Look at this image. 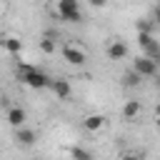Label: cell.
Returning a JSON list of instances; mask_svg holds the SVG:
<instances>
[{
	"label": "cell",
	"instance_id": "6da1fadb",
	"mask_svg": "<svg viewBox=\"0 0 160 160\" xmlns=\"http://www.w3.org/2000/svg\"><path fill=\"white\" fill-rule=\"evenodd\" d=\"M18 78H20L22 85H28V88H32V90H45V88H50V82H52L45 70L35 68V65H28V62H20V65H18Z\"/></svg>",
	"mask_w": 160,
	"mask_h": 160
},
{
	"label": "cell",
	"instance_id": "7a4b0ae2",
	"mask_svg": "<svg viewBox=\"0 0 160 160\" xmlns=\"http://www.w3.org/2000/svg\"><path fill=\"white\" fill-rule=\"evenodd\" d=\"M55 10H58L60 20H65V22H80V20H82L80 2H78V0H58Z\"/></svg>",
	"mask_w": 160,
	"mask_h": 160
},
{
	"label": "cell",
	"instance_id": "3957f363",
	"mask_svg": "<svg viewBox=\"0 0 160 160\" xmlns=\"http://www.w3.org/2000/svg\"><path fill=\"white\" fill-rule=\"evenodd\" d=\"M62 60H65L68 65H72V68H80V65H85L88 55H85V50H80L78 45H65V48H62Z\"/></svg>",
	"mask_w": 160,
	"mask_h": 160
},
{
	"label": "cell",
	"instance_id": "277c9868",
	"mask_svg": "<svg viewBox=\"0 0 160 160\" xmlns=\"http://www.w3.org/2000/svg\"><path fill=\"white\" fill-rule=\"evenodd\" d=\"M130 70H135L140 78H155V75L160 72V70H158V65H155V60H150V58H145V55H142V58H138V60L132 62V68H130Z\"/></svg>",
	"mask_w": 160,
	"mask_h": 160
},
{
	"label": "cell",
	"instance_id": "5b68a950",
	"mask_svg": "<svg viewBox=\"0 0 160 160\" xmlns=\"http://www.w3.org/2000/svg\"><path fill=\"white\" fill-rule=\"evenodd\" d=\"M15 142L18 145H22V148H32L35 142H38V132L32 130V128H18L15 130Z\"/></svg>",
	"mask_w": 160,
	"mask_h": 160
},
{
	"label": "cell",
	"instance_id": "8992f818",
	"mask_svg": "<svg viewBox=\"0 0 160 160\" xmlns=\"http://www.w3.org/2000/svg\"><path fill=\"white\" fill-rule=\"evenodd\" d=\"M82 128H85L88 132H100V130L105 128V115H100V112L88 115V118L82 120Z\"/></svg>",
	"mask_w": 160,
	"mask_h": 160
},
{
	"label": "cell",
	"instance_id": "52a82bcc",
	"mask_svg": "<svg viewBox=\"0 0 160 160\" xmlns=\"http://www.w3.org/2000/svg\"><path fill=\"white\" fill-rule=\"evenodd\" d=\"M108 58H110V60H125V58H128V45H125L122 40H112V42L108 45Z\"/></svg>",
	"mask_w": 160,
	"mask_h": 160
},
{
	"label": "cell",
	"instance_id": "ba28073f",
	"mask_svg": "<svg viewBox=\"0 0 160 160\" xmlns=\"http://www.w3.org/2000/svg\"><path fill=\"white\" fill-rule=\"evenodd\" d=\"M5 118H8V122L18 130V128H22V125H25V118H28V115H25V110H22L20 105H12V108L8 110V115H5Z\"/></svg>",
	"mask_w": 160,
	"mask_h": 160
},
{
	"label": "cell",
	"instance_id": "9c48e42d",
	"mask_svg": "<svg viewBox=\"0 0 160 160\" xmlns=\"http://www.w3.org/2000/svg\"><path fill=\"white\" fill-rule=\"evenodd\" d=\"M50 90H52V92H55L60 100H68V98L72 95L70 82H68V80H62V78H60V80H52V82H50Z\"/></svg>",
	"mask_w": 160,
	"mask_h": 160
},
{
	"label": "cell",
	"instance_id": "30bf717a",
	"mask_svg": "<svg viewBox=\"0 0 160 160\" xmlns=\"http://www.w3.org/2000/svg\"><path fill=\"white\" fill-rule=\"evenodd\" d=\"M0 42H2V48H5L10 55H20V52H22V40L15 38V35H8V38L0 40Z\"/></svg>",
	"mask_w": 160,
	"mask_h": 160
},
{
	"label": "cell",
	"instance_id": "8fae6325",
	"mask_svg": "<svg viewBox=\"0 0 160 160\" xmlns=\"http://www.w3.org/2000/svg\"><path fill=\"white\" fill-rule=\"evenodd\" d=\"M140 110H142V102H140V100H128V102L122 105V118H125V120H132V118L140 115Z\"/></svg>",
	"mask_w": 160,
	"mask_h": 160
},
{
	"label": "cell",
	"instance_id": "7c38bea8",
	"mask_svg": "<svg viewBox=\"0 0 160 160\" xmlns=\"http://www.w3.org/2000/svg\"><path fill=\"white\" fill-rule=\"evenodd\" d=\"M70 158H72V160H95L92 152L85 150V148H80V145H72V148H70Z\"/></svg>",
	"mask_w": 160,
	"mask_h": 160
},
{
	"label": "cell",
	"instance_id": "4fadbf2b",
	"mask_svg": "<svg viewBox=\"0 0 160 160\" xmlns=\"http://www.w3.org/2000/svg\"><path fill=\"white\" fill-rule=\"evenodd\" d=\"M140 82H142V78H140L135 70H128V72L122 75V85H125V88H138Z\"/></svg>",
	"mask_w": 160,
	"mask_h": 160
},
{
	"label": "cell",
	"instance_id": "5bb4252c",
	"mask_svg": "<svg viewBox=\"0 0 160 160\" xmlns=\"http://www.w3.org/2000/svg\"><path fill=\"white\" fill-rule=\"evenodd\" d=\"M40 50H42L45 55L55 52V40H52V38H48V35H45V38H40Z\"/></svg>",
	"mask_w": 160,
	"mask_h": 160
},
{
	"label": "cell",
	"instance_id": "9a60e30c",
	"mask_svg": "<svg viewBox=\"0 0 160 160\" xmlns=\"http://www.w3.org/2000/svg\"><path fill=\"white\" fill-rule=\"evenodd\" d=\"M135 30H138V32H152V25H150L148 20H138V22H135Z\"/></svg>",
	"mask_w": 160,
	"mask_h": 160
},
{
	"label": "cell",
	"instance_id": "2e32d148",
	"mask_svg": "<svg viewBox=\"0 0 160 160\" xmlns=\"http://www.w3.org/2000/svg\"><path fill=\"white\" fill-rule=\"evenodd\" d=\"M120 160H140V155H135V152H122Z\"/></svg>",
	"mask_w": 160,
	"mask_h": 160
},
{
	"label": "cell",
	"instance_id": "e0dca14e",
	"mask_svg": "<svg viewBox=\"0 0 160 160\" xmlns=\"http://www.w3.org/2000/svg\"><path fill=\"white\" fill-rule=\"evenodd\" d=\"M152 18H155V25H160V5H155V10H152Z\"/></svg>",
	"mask_w": 160,
	"mask_h": 160
},
{
	"label": "cell",
	"instance_id": "ac0fdd59",
	"mask_svg": "<svg viewBox=\"0 0 160 160\" xmlns=\"http://www.w3.org/2000/svg\"><path fill=\"white\" fill-rule=\"evenodd\" d=\"M155 115H158V118H160V100H158V102H155Z\"/></svg>",
	"mask_w": 160,
	"mask_h": 160
},
{
	"label": "cell",
	"instance_id": "d6986e66",
	"mask_svg": "<svg viewBox=\"0 0 160 160\" xmlns=\"http://www.w3.org/2000/svg\"><path fill=\"white\" fill-rule=\"evenodd\" d=\"M155 65H158V70H160V55H158V58H155Z\"/></svg>",
	"mask_w": 160,
	"mask_h": 160
},
{
	"label": "cell",
	"instance_id": "ffe728a7",
	"mask_svg": "<svg viewBox=\"0 0 160 160\" xmlns=\"http://www.w3.org/2000/svg\"><path fill=\"white\" fill-rule=\"evenodd\" d=\"M155 125H158V130H160V118H158V120H155Z\"/></svg>",
	"mask_w": 160,
	"mask_h": 160
}]
</instances>
